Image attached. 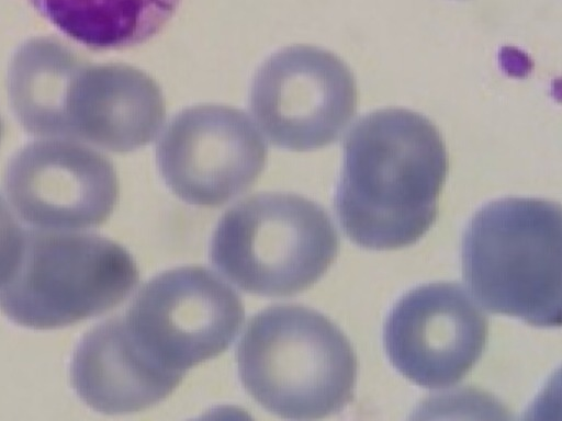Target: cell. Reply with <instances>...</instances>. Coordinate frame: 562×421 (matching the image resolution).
Listing matches in <instances>:
<instances>
[{
    "mask_svg": "<svg viewBox=\"0 0 562 421\" xmlns=\"http://www.w3.org/2000/svg\"><path fill=\"white\" fill-rule=\"evenodd\" d=\"M447 172L445 141L424 115L384 109L362 116L346 137L335 193L344 232L372 250L415 243L436 219Z\"/></svg>",
    "mask_w": 562,
    "mask_h": 421,
    "instance_id": "6da1fadb",
    "label": "cell"
},
{
    "mask_svg": "<svg viewBox=\"0 0 562 421\" xmlns=\"http://www.w3.org/2000/svg\"><path fill=\"white\" fill-rule=\"evenodd\" d=\"M562 213L554 202L506 197L480 208L462 238L463 280L488 311L538 327L562 320Z\"/></svg>",
    "mask_w": 562,
    "mask_h": 421,
    "instance_id": "7a4b0ae2",
    "label": "cell"
},
{
    "mask_svg": "<svg viewBox=\"0 0 562 421\" xmlns=\"http://www.w3.org/2000/svg\"><path fill=\"white\" fill-rule=\"evenodd\" d=\"M236 362L247 392L284 419H322L352 400L357 357L349 340L323 314L301 305L256 314Z\"/></svg>",
    "mask_w": 562,
    "mask_h": 421,
    "instance_id": "3957f363",
    "label": "cell"
},
{
    "mask_svg": "<svg viewBox=\"0 0 562 421\" xmlns=\"http://www.w3.org/2000/svg\"><path fill=\"white\" fill-rule=\"evenodd\" d=\"M339 250L325 209L292 193H258L239 201L218 220L210 258L240 289L288 297L313 285Z\"/></svg>",
    "mask_w": 562,
    "mask_h": 421,
    "instance_id": "277c9868",
    "label": "cell"
},
{
    "mask_svg": "<svg viewBox=\"0 0 562 421\" xmlns=\"http://www.w3.org/2000/svg\"><path fill=\"white\" fill-rule=\"evenodd\" d=\"M138 280L134 259L113 240L30 229L14 272L0 287V310L23 327L60 328L116 307Z\"/></svg>",
    "mask_w": 562,
    "mask_h": 421,
    "instance_id": "5b68a950",
    "label": "cell"
},
{
    "mask_svg": "<svg viewBox=\"0 0 562 421\" xmlns=\"http://www.w3.org/2000/svg\"><path fill=\"white\" fill-rule=\"evenodd\" d=\"M123 319L149 357L184 375L229 348L245 309L237 293L216 274L202 266H182L144 284Z\"/></svg>",
    "mask_w": 562,
    "mask_h": 421,
    "instance_id": "8992f818",
    "label": "cell"
},
{
    "mask_svg": "<svg viewBox=\"0 0 562 421\" xmlns=\"http://www.w3.org/2000/svg\"><path fill=\"white\" fill-rule=\"evenodd\" d=\"M357 107V86L335 54L292 45L268 57L256 71L249 94L252 117L280 148L307 151L339 138Z\"/></svg>",
    "mask_w": 562,
    "mask_h": 421,
    "instance_id": "52a82bcc",
    "label": "cell"
},
{
    "mask_svg": "<svg viewBox=\"0 0 562 421\" xmlns=\"http://www.w3.org/2000/svg\"><path fill=\"white\" fill-rule=\"evenodd\" d=\"M267 149L250 118L222 104L182 110L156 146V162L172 193L186 203L216 207L250 187Z\"/></svg>",
    "mask_w": 562,
    "mask_h": 421,
    "instance_id": "ba28073f",
    "label": "cell"
},
{
    "mask_svg": "<svg viewBox=\"0 0 562 421\" xmlns=\"http://www.w3.org/2000/svg\"><path fill=\"white\" fill-rule=\"evenodd\" d=\"M3 187L23 221L52 230L99 226L119 197L113 163L91 147L61 138L23 146L5 168Z\"/></svg>",
    "mask_w": 562,
    "mask_h": 421,
    "instance_id": "9c48e42d",
    "label": "cell"
},
{
    "mask_svg": "<svg viewBox=\"0 0 562 421\" xmlns=\"http://www.w3.org/2000/svg\"><path fill=\"white\" fill-rule=\"evenodd\" d=\"M487 319L457 283L420 285L391 309L383 343L392 365L425 388L457 384L481 357Z\"/></svg>",
    "mask_w": 562,
    "mask_h": 421,
    "instance_id": "30bf717a",
    "label": "cell"
},
{
    "mask_svg": "<svg viewBox=\"0 0 562 421\" xmlns=\"http://www.w3.org/2000/svg\"><path fill=\"white\" fill-rule=\"evenodd\" d=\"M166 117L158 83L123 62L75 61L61 87L53 137L82 140L113 152L149 144Z\"/></svg>",
    "mask_w": 562,
    "mask_h": 421,
    "instance_id": "8fae6325",
    "label": "cell"
},
{
    "mask_svg": "<svg viewBox=\"0 0 562 421\" xmlns=\"http://www.w3.org/2000/svg\"><path fill=\"white\" fill-rule=\"evenodd\" d=\"M183 376L151 360L133 339L123 317L89 330L76 346L70 365L78 397L105 414L145 410L168 397Z\"/></svg>",
    "mask_w": 562,
    "mask_h": 421,
    "instance_id": "7c38bea8",
    "label": "cell"
},
{
    "mask_svg": "<svg viewBox=\"0 0 562 421\" xmlns=\"http://www.w3.org/2000/svg\"><path fill=\"white\" fill-rule=\"evenodd\" d=\"M60 32L93 50L142 44L169 22L181 0H29Z\"/></svg>",
    "mask_w": 562,
    "mask_h": 421,
    "instance_id": "4fadbf2b",
    "label": "cell"
},
{
    "mask_svg": "<svg viewBox=\"0 0 562 421\" xmlns=\"http://www.w3.org/2000/svg\"><path fill=\"white\" fill-rule=\"evenodd\" d=\"M25 230L0 197V287L14 272L24 247Z\"/></svg>",
    "mask_w": 562,
    "mask_h": 421,
    "instance_id": "5bb4252c",
    "label": "cell"
},
{
    "mask_svg": "<svg viewBox=\"0 0 562 421\" xmlns=\"http://www.w3.org/2000/svg\"><path fill=\"white\" fill-rule=\"evenodd\" d=\"M2 133H3V126H2V121L0 118V140H1V137H2Z\"/></svg>",
    "mask_w": 562,
    "mask_h": 421,
    "instance_id": "9a60e30c",
    "label": "cell"
}]
</instances>
